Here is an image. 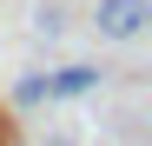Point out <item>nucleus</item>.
I'll return each instance as SVG.
<instances>
[{
  "mask_svg": "<svg viewBox=\"0 0 152 146\" xmlns=\"http://www.w3.org/2000/svg\"><path fill=\"white\" fill-rule=\"evenodd\" d=\"M86 27H93V40L132 46L152 27V0H93V7H86Z\"/></svg>",
  "mask_w": 152,
  "mask_h": 146,
  "instance_id": "f257e3e1",
  "label": "nucleus"
},
{
  "mask_svg": "<svg viewBox=\"0 0 152 146\" xmlns=\"http://www.w3.org/2000/svg\"><path fill=\"white\" fill-rule=\"evenodd\" d=\"M40 146H86V139L73 133V126H46V133H40Z\"/></svg>",
  "mask_w": 152,
  "mask_h": 146,
  "instance_id": "f03ea898",
  "label": "nucleus"
}]
</instances>
